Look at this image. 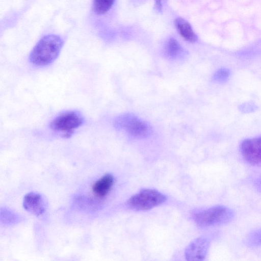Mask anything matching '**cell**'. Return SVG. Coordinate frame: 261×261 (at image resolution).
Wrapping results in <instances>:
<instances>
[{"label":"cell","mask_w":261,"mask_h":261,"mask_svg":"<svg viewBox=\"0 0 261 261\" xmlns=\"http://www.w3.org/2000/svg\"><path fill=\"white\" fill-rule=\"evenodd\" d=\"M175 24L180 35L187 41L195 42L197 36L193 31L190 24L184 18L179 17L175 19Z\"/></svg>","instance_id":"cell-10"},{"label":"cell","mask_w":261,"mask_h":261,"mask_svg":"<svg viewBox=\"0 0 261 261\" xmlns=\"http://www.w3.org/2000/svg\"><path fill=\"white\" fill-rule=\"evenodd\" d=\"M247 244L251 247L261 246V229L250 232L247 239Z\"/></svg>","instance_id":"cell-13"},{"label":"cell","mask_w":261,"mask_h":261,"mask_svg":"<svg viewBox=\"0 0 261 261\" xmlns=\"http://www.w3.org/2000/svg\"><path fill=\"white\" fill-rule=\"evenodd\" d=\"M209 241L204 238H199L193 241L187 248L185 256L189 260H204L209 248Z\"/></svg>","instance_id":"cell-7"},{"label":"cell","mask_w":261,"mask_h":261,"mask_svg":"<svg viewBox=\"0 0 261 261\" xmlns=\"http://www.w3.org/2000/svg\"><path fill=\"white\" fill-rule=\"evenodd\" d=\"M234 216V213L231 209L223 205H217L195 213L193 218L199 226L207 227L227 224Z\"/></svg>","instance_id":"cell-2"},{"label":"cell","mask_w":261,"mask_h":261,"mask_svg":"<svg viewBox=\"0 0 261 261\" xmlns=\"http://www.w3.org/2000/svg\"><path fill=\"white\" fill-rule=\"evenodd\" d=\"M115 0H93V9L95 13L101 15L107 13L113 6Z\"/></svg>","instance_id":"cell-11"},{"label":"cell","mask_w":261,"mask_h":261,"mask_svg":"<svg viewBox=\"0 0 261 261\" xmlns=\"http://www.w3.org/2000/svg\"><path fill=\"white\" fill-rule=\"evenodd\" d=\"M83 123L84 118L80 112L67 111L60 113L53 119L49 126L54 132L62 134L64 137L69 138Z\"/></svg>","instance_id":"cell-3"},{"label":"cell","mask_w":261,"mask_h":261,"mask_svg":"<svg viewBox=\"0 0 261 261\" xmlns=\"http://www.w3.org/2000/svg\"><path fill=\"white\" fill-rule=\"evenodd\" d=\"M114 183V178L112 174H105L94 182L92 187V192L98 198H104L111 190Z\"/></svg>","instance_id":"cell-9"},{"label":"cell","mask_w":261,"mask_h":261,"mask_svg":"<svg viewBox=\"0 0 261 261\" xmlns=\"http://www.w3.org/2000/svg\"><path fill=\"white\" fill-rule=\"evenodd\" d=\"M181 47L178 42L174 38L170 39L165 47L166 54L171 58H174L181 51Z\"/></svg>","instance_id":"cell-12"},{"label":"cell","mask_w":261,"mask_h":261,"mask_svg":"<svg viewBox=\"0 0 261 261\" xmlns=\"http://www.w3.org/2000/svg\"><path fill=\"white\" fill-rule=\"evenodd\" d=\"M115 125L117 128L136 138H145L151 133V128L147 122L132 114H125L118 117Z\"/></svg>","instance_id":"cell-5"},{"label":"cell","mask_w":261,"mask_h":261,"mask_svg":"<svg viewBox=\"0 0 261 261\" xmlns=\"http://www.w3.org/2000/svg\"><path fill=\"white\" fill-rule=\"evenodd\" d=\"M63 45V41L59 36H44L32 49L29 57L30 62L39 67L51 64L59 56Z\"/></svg>","instance_id":"cell-1"},{"label":"cell","mask_w":261,"mask_h":261,"mask_svg":"<svg viewBox=\"0 0 261 261\" xmlns=\"http://www.w3.org/2000/svg\"><path fill=\"white\" fill-rule=\"evenodd\" d=\"M254 185L255 188L261 192V176L254 180Z\"/></svg>","instance_id":"cell-15"},{"label":"cell","mask_w":261,"mask_h":261,"mask_svg":"<svg viewBox=\"0 0 261 261\" xmlns=\"http://www.w3.org/2000/svg\"><path fill=\"white\" fill-rule=\"evenodd\" d=\"M155 2V6L156 9L159 11H161L162 9V0H154Z\"/></svg>","instance_id":"cell-16"},{"label":"cell","mask_w":261,"mask_h":261,"mask_svg":"<svg viewBox=\"0 0 261 261\" xmlns=\"http://www.w3.org/2000/svg\"><path fill=\"white\" fill-rule=\"evenodd\" d=\"M166 199L165 195L155 189H144L132 196L128 204L134 210L146 211L162 204Z\"/></svg>","instance_id":"cell-4"},{"label":"cell","mask_w":261,"mask_h":261,"mask_svg":"<svg viewBox=\"0 0 261 261\" xmlns=\"http://www.w3.org/2000/svg\"><path fill=\"white\" fill-rule=\"evenodd\" d=\"M23 206L27 212L36 216L42 215L46 209L45 201L43 196L40 194L34 192L24 195Z\"/></svg>","instance_id":"cell-8"},{"label":"cell","mask_w":261,"mask_h":261,"mask_svg":"<svg viewBox=\"0 0 261 261\" xmlns=\"http://www.w3.org/2000/svg\"><path fill=\"white\" fill-rule=\"evenodd\" d=\"M243 158L253 166L261 164V137L244 140L240 146Z\"/></svg>","instance_id":"cell-6"},{"label":"cell","mask_w":261,"mask_h":261,"mask_svg":"<svg viewBox=\"0 0 261 261\" xmlns=\"http://www.w3.org/2000/svg\"><path fill=\"white\" fill-rule=\"evenodd\" d=\"M229 75V71L227 69L222 68L218 70L214 75V79L219 82L226 81Z\"/></svg>","instance_id":"cell-14"}]
</instances>
